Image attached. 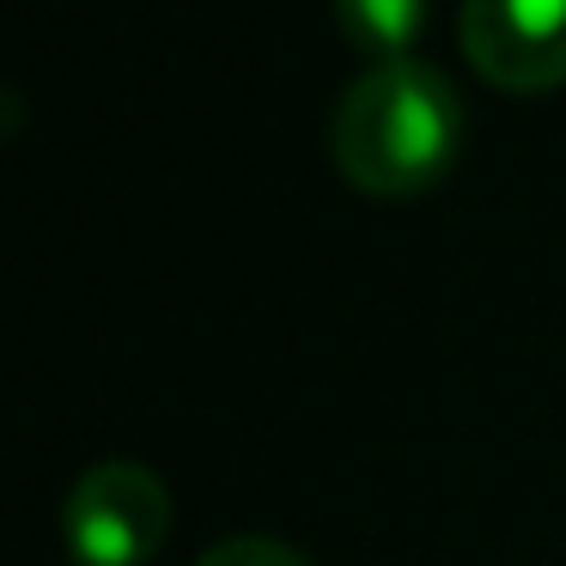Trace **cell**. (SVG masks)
Here are the masks:
<instances>
[{
	"label": "cell",
	"mask_w": 566,
	"mask_h": 566,
	"mask_svg": "<svg viewBox=\"0 0 566 566\" xmlns=\"http://www.w3.org/2000/svg\"><path fill=\"white\" fill-rule=\"evenodd\" d=\"M457 147H463V98L427 62L366 67L335 98L329 159L366 196H420L457 165Z\"/></svg>",
	"instance_id": "cell-1"
},
{
	"label": "cell",
	"mask_w": 566,
	"mask_h": 566,
	"mask_svg": "<svg viewBox=\"0 0 566 566\" xmlns=\"http://www.w3.org/2000/svg\"><path fill=\"white\" fill-rule=\"evenodd\" d=\"M171 536V493L135 457H104L67 488L62 548L74 566H147Z\"/></svg>",
	"instance_id": "cell-2"
},
{
	"label": "cell",
	"mask_w": 566,
	"mask_h": 566,
	"mask_svg": "<svg viewBox=\"0 0 566 566\" xmlns=\"http://www.w3.org/2000/svg\"><path fill=\"white\" fill-rule=\"evenodd\" d=\"M457 43L505 92L566 86V0H463Z\"/></svg>",
	"instance_id": "cell-3"
},
{
	"label": "cell",
	"mask_w": 566,
	"mask_h": 566,
	"mask_svg": "<svg viewBox=\"0 0 566 566\" xmlns=\"http://www.w3.org/2000/svg\"><path fill=\"white\" fill-rule=\"evenodd\" d=\"M335 31L366 67L415 62V43L427 38L432 0H329Z\"/></svg>",
	"instance_id": "cell-4"
},
{
	"label": "cell",
	"mask_w": 566,
	"mask_h": 566,
	"mask_svg": "<svg viewBox=\"0 0 566 566\" xmlns=\"http://www.w3.org/2000/svg\"><path fill=\"white\" fill-rule=\"evenodd\" d=\"M196 566H311V560L298 548H286V542H274V536H226V542H213Z\"/></svg>",
	"instance_id": "cell-5"
}]
</instances>
